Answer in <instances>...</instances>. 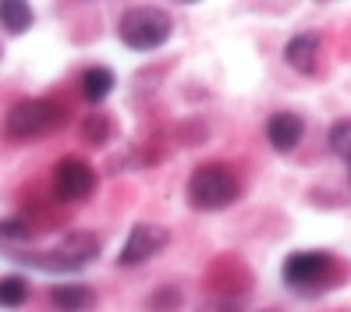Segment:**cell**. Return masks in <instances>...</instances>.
<instances>
[{
  "mask_svg": "<svg viewBox=\"0 0 351 312\" xmlns=\"http://www.w3.org/2000/svg\"><path fill=\"white\" fill-rule=\"evenodd\" d=\"M184 195H189L192 210L217 213V210H227V206L238 202L241 181H238V174L227 167V163H202V167L192 171Z\"/></svg>",
  "mask_w": 351,
  "mask_h": 312,
  "instance_id": "6da1fadb",
  "label": "cell"
},
{
  "mask_svg": "<svg viewBox=\"0 0 351 312\" xmlns=\"http://www.w3.org/2000/svg\"><path fill=\"white\" fill-rule=\"evenodd\" d=\"M171 32H174L171 14L163 11V8H153V4L128 8L125 14H121V22H117L121 43H125L128 50H138V53L160 50V47L171 39Z\"/></svg>",
  "mask_w": 351,
  "mask_h": 312,
  "instance_id": "7a4b0ae2",
  "label": "cell"
},
{
  "mask_svg": "<svg viewBox=\"0 0 351 312\" xmlns=\"http://www.w3.org/2000/svg\"><path fill=\"white\" fill-rule=\"evenodd\" d=\"M337 259L330 252H291L284 259V284L298 295H316L323 287H334Z\"/></svg>",
  "mask_w": 351,
  "mask_h": 312,
  "instance_id": "3957f363",
  "label": "cell"
},
{
  "mask_svg": "<svg viewBox=\"0 0 351 312\" xmlns=\"http://www.w3.org/2000/svg\"><path fill=\"white\" fill-rule=\"evenodd\" d=\"M60 121H64V107H60V103H53V99H22V103L11 107L4 128H8L11 139H39V135L53 132Z\"/></svg>",
  "mask_w": 351,
  "mask_h": 312,
  "instance_id": "277c9868",
  "label": "cell"
},
{
  "mask_svg": "<svg viewBox=\"0 0 351 312\" xmlns=\"http://www.w3.org/2000/svg\"><path fill=\"white\" fill-rule=\"evenodd\" d=\"M96 189V171L86 160L78 156H64L53 163V195L60 202H78Z\"/></svg>",
  "mask_w": 351,
  "mask_h": 312,
  "instance_id": "5b68a950",
  "label": "cell"
},
{
  "mask_svg": "<svg viewBox=\"0 0 351 312\" xmlns=\"http://www.w3.org/2000/svg\"><path fill=\"white\" fill-rule=\"evenodd\" d=\"M167 241H171L167 227H160V224H135L128 231V241L121 245L117 266H142V263H149L153 256H160L163 248H167Z\"/></svg>",
  "mask_w": 351,
  "mask_h": 312,
  "instance_id": "8992f818",
  "label": "cell"
},
{
  "mask_svg": "<svg viewBox=\"0 0 351 312\" xmlns=\"http://www.w3.org/2000/svg\"><path fill=\"white\" fill-rule=\"evenodd\" d=\"M302 135H305V121L298 114H291V110H277L270 121H266V142H270L277 153L298 149Z\"/></svg>",
  "mask_w": 351,
  "mask_h": 312,
  "instance_id": "52a82bcc",
  "label": "cell"
},
{
  "mask_svg": "<svg viewBox=\"0 0 351 312\" xmlns=\"http://www.w3.org/2000/svg\"><path fill=\"white\" fill-rule=\"evenodd\" d=\"M57 252L64 256V263L71 266V274H78V269H86L96 256H99V238L93 231H71L57 241Z\"/></svg>",
  "mask_w": 351,
  "mask_h": 312,
  "instance_id": "ba28073f",
  "label": "cell"
},
{
  "mask_svg": "<svg viewBox=\"0 0 351 312\" xmlns=\"http://www.w3.org/2000/svg\"><path fill=\"white\" fill-rule=\"evenodd\" d=\"M319 32H298L287 39L284 47V60L291 64L298 75H316V64H319Z\"/></svg>",
  "mask_w": 351,
  "mask_h": 312,
  "instance_id": "9c48e42d",
  "label": "cell"
},
{
  "mask_svg": "<svg viewBox=\"0 0 351 312\" xmlns=\"http://www.w3.org/2000/svg\"><path fill=\"white\" fill-rule=\"evenodd\" d=\"M50 305L60 312H89L96 305V291L86 284H53L50 287Z\"/></svg>",
  "mask_w": 351,
  "mask_h": 312,
  "instance_id": "30bf717a",
  "label": "cell"
},
{
  "mask_svg": "<svg viewBox=\"0 0 351 312\" xmlns=\"http://www.w3.org/2000/svg\"><path fill=\"white\" fill-rule=\"evenodd\" d=\"M114 86H117V78H114L110 68L93 64V68L82 71V96H86L89 103H103V99L114 93Z\"/></svg>",
  "mask_w": 351,
  "mask_h": 312,
  "instance_id": "8fae6325",
  "label": "cell"
},
{
  "mask_svg": "<svg viewBox=\"0 0 351 312\" xmlns=\"http://www.w3.org/2000/svg\"><path fill=\"white\" fill-rule=\"evenodd\" d=\"M0 25L11 36H22L32 25V8L25 0H0Z\"/></svg>",
  "mask_w": 351,
  "mask_h": 312,
  "instance_id": "7c38bea8",
  "label": "cell"
},
{
  "mask_svg": "<svg viewBox=\"0 0 351 312\" xmlns=\"http://www.w3.org/2000/svg\"><path fill=\"white\" fill-rule=\"evenodd\" d=\"M29 298L25 277H0V309H18Z\"/></svg>",
  "mask_w": 351,
  "mask_h": 312,
  "instance_id": "4fadbf2b",
  "label": "cell"
},
{
  "mask_svg": "<svg viewBox=\"0 0 351 312\" xmlns=\"http://www.w3.org/2000/svg\"><path fill=\"white\" fill-rule=\"evenodd\" d=\"M326 142H330V149H334V153L348 163V167H351V117L334 121V128H330Z\"/></svg>",
  "mask_w": 351,
  "mask_h": 312,
  "instance_id": "5bb4252c",
  "label": "cell"
},
{
  "mask_svg": "<svg viewBox=\"0 0 351 312\" xmlns=\"http://www.w3.org/2000/svg\"><path fill=\"white\" fill-rule=\"evenodd\" d=\"M110 135V121L103 117V114H93L86 124H82V139H86L89 145H103Z\"/></svg>",
  "mask_w": 351,
  "mask_h": 312,
  "instance_id": "9a60e30c",
  "label": "cell"
},
{
  "mask_svg": "<svg viewBox=\"0 0 351 312\" xmlns=\"http://www.w3.org/2000/svg\"><path fill=\"white\" fill-rule=\"evenodd\" d=\"M181 305V291L178 287H160L156 295L149 298V309L153 312H174Z\"/></svg>",
  "mask_w": 351,
  "mask_h": 312,
  "instance_id": "2e32d148",
  "label": "cell"
},
{
  "mask_svg": "<svg viewBox=\"0 0 351 312\" xmlns=\"http://www.w3.org/2000/svg\"><path fill=\"white\" fill-rule=\"evenodd\" d=\"M0 238H29V227L22 220H0Z\"/></svg>",
  "mask_w": 351,
  "mask_h": 312,
  "instance_id": "e0dca14e",
  "label": "cell"
},
{
  "mask_svg": "<svg viewBox=\"0 0 351 312\" xmlns=\"http://www.w3.org/2000/svg\"><path fill=\"white\" fill-rule=\"evenodd\" d=\"M348 178H351V167H348Z\"/></svg>",
  "mask_w": 351,
  "mask_h": 312,
  "instance_id": "ac0fdd59",
  "label": "cell"
}]
</instances>
